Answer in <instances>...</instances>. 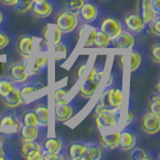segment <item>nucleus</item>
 I'll return each mask as SVG.
<instances>
[{"label":"nucleus","mask_w":160,"mask_h":160,"mask_svg":"<svg viewBox=\"0 0 160 160\" xmlns=\"http://www.w3.org/2000/svg\"><path fill=\"white\" fill-rule=\"evenodd\" d=\"M96 115L97 127H112L117 125L121 118V107L119 108H105L97 103L94 109Z\"/></svg>","instance_id":"f257e3e1"},{"label":"nucleus","mask_w":160,"mask_h":160,"mask_svg":"<svg viewBox=\"0 0 160 160\" xmlns=\"http://www.w3.org/2000/svg\"><path fill=\"white\" fill-rule=\"evenodd\" d=\"M123 92L121 87H106L99 98L98 103L105 108H119L122 106Z\"/></svg>","instance_id":"f03ea898"},{"label":"nucleus","mask_w":160,"mask_h":160,"mask_svg":"<svg viewBox=\"0 0 160 160\" xmlns=\"http://www.w3.org/2000/svg\"><path fill=\"white\" fill-rule=\"evenodd\" d=\"M78 25V16L76 13H73L68 10H63L58 14L56 18V26L62 34H68L73 32Z\"/></svg>","instance_id":"7ed1b4c3"},{"label":"nucleus","mask_w":160,"mask_h":160,"mask_svg":"<svg viewBox=\"0 0 160 160\" xmlns=\"http://www.w3.org/2000/svg\"><path fill=\"white\" fill-rule=\"evenodd\" d=\"M100 31L107 35L110 40L114 39L117 35L122 31V24L116 17L107 16L100 23Z\"/></svg>","instance_id":"20e7f679"},{"label":"nucleus","mask_w":160,"mask_h":160,"mask_svg":"<svg viewBox=\"0 0 160 160\" xmlns=\"http://www.w3.org/2000/svg\"><path fill=\"white\" fill-rule=\"evenodd\" d=\"M141 130L147 135L157 134L160 130V116L151 112L145 113L140 121Z\"/></svg>","instance_id":"39448f33"},{"label":"nucleus","mask_w":160,"mask_h":160,"mask_svg":"<svg viewBox=\"0 0 160 160\" xmlns=\"http://www.w3.org/2000/svg\"><path fill=\"white\" fill-rule=\"evenodd\" d=\"M27 64L26 62H17L13 63L9 66L8 76L11 78L16 84L26 82L29 77V73L27 72Z\"/></svg>","instance_id":"423d86ee"},{"label":"nucleus","mask_w":160,"mask_h":160,"mask_svg":"<svg viewBox=\"0 0 160 160\" xmlns=\"http://www.w3.org/2000/svg\"><path fill=\"white\" fill-rule=\"evenodd\" d=\"M123 21L128 31L134 34H139L140 32H142L145 27V23L140 14L135 11L125 14Z\"/></svg>","instance_id":"0eeeda50"},{"label":"nucleus","mask_w":160,"mask_h":160,"mask_svg":"<svg viewBox=\"0 0 160 160\" xmlns=\"http://www.w3.org/2000/svg\"><path fill=\"white\" fill-rule=\"evenodd\" d=\"M79 16L85 23H91L98 16V7L91 0H84V3L79 10Z\"/></svg>","instance_id":"6e6552de"},{"label":"nucleus","mask_w":160,"mask_h":160,"mask_svg":"<svg viewBox=\"0 0 160 160\" xmlns=\"http://www.w3.org/2000/svg\"><path fill=\"white\" fill-rule=\"evenodd\" d=\"M34 37L31 35H22L16 42V50L19 55L24 59H28L32 52Z\"/></svg>","instance_id":"1a4fd4ad"},{"label":"nucleus","mask_w":160,"mask_h":160,"mask_svg":"<svg viewBox=\"0 0 160 160\" xmlns=\"http://www.w3.org/2000/svg\"><path fill=\"white\" fill-rule=\"evenodd\" d=\"M73 107L67 101H63L55 104L54 108V117L58 122H66L72 117Z\"/></svg>","instance_id":"9d476101"},{"label":"nucleus","mask_w":160,"mask_h":160,"mask_svg":"<svg viewBox=\"0 0 160 160\" xmlns=\"http://www.w3.org/2000/svg\"><path fill=\"white\" fill-rule=\"evenodd\" d=\"M53 11L52 3L49 0H43V1L34 2L31 7V12L34 17L39 19L47 18L51 15Z\"/></svg>","instance_id":"9b49d317"},{"label":"nucleus","mask_w":160,"mask_h":160,"mask_svg":"<svg viewBox=\"0 0 160 160\" xmlns=\"http://www.w3.org/2000/svg\"><path fill=\"white\" fill-rule=\"evenodd\" d=\"M112 43L113 46L117 49H131L135 44V39L129 31H123L122 30L116 37L112 39Z\"/></svg>","instance_id":"f8f14e48"},{"label":"nucleus","mask_w":160,"mask_h":160,"mask_svg":"<svg viewBox=\"0 0 160 160\" xmlns=\"http://www.w3.org/2000/svg\"><path fill=\"white\" fill-rule=\"evenodd\" d=\"M135 145H136V136L131 130L124 129L123 131L120 132L118 147H120L122 151H130L135 147Z\"/></svg>","instance_id":"ddd939ff"},{"label":"nucleus","mask_w":160,"mask_h":160,"mask_svg":"<svg viewBox=\"0 0 160 160\" xmlns=\"http://www.w3.org/2000/svg\"><path fill=\"white\" fill-rule=\"evenodd\" d=\"M4 104L9 108H17L23 103V96L21 93V85L18 84L11 92L5 97H2Z\"/></svg>","instance_id":"4468645a"},{"label":"nucleus","mask_w":160,"mask_h":160,"mask_svg":"<svg viewBox=\"0 0 160 160\" xmlns=\"http://www.w3.org/2000/svg\"><path fill=\"white\" fill-rule=\"evenodd\" d=\"M87 150V141H75L69 145L68 155L72 160H83Z\"/></svg>","instance_id":"2eb2a0df"},{"label":"nucleus","mask_w":160,"mask_h":160,"mask_svg":"<svg viewBox=\"0 0 160 160\" xmlns=\"http://www.w3.org/2000/svg\"><path fill=\"white\" fill-rule=\"evenodd\" d=\"M63 148L62 140L58 137H49L45 139V141L41 144L42 153H61V150Z\"/></svg>","instance_id":"dca6fc26"},{"label":"nucleus","mask_w":160,"mask_h":160,"mask_svg":"<svg viewBox=\"0 0 160 160\" xmlns=\"http://www.w3.org/2000/svg\"><path fill=\"white\" fill-rule=\"evenodd\" d=\"M139 14H140V16H141V18L143 19L145 25H149L155 19V17L157 16L152 8L151 1H150V0H140Z\"/></svg>","instance_id":"f3484780"},{"label":"nucleus","mask_w":160,"mask_h":160,"mask_svg":"<svg viewBox=\"0 0 160 160\" xmlns=\"http://www.w3.org/2000/svg\"><path fill=\"white\" fill-rule=\"evenodd\" d=\"M35 115L37 117L38 127L39 128H46L49 124V107L46 103L38 104L34 109Z\"/></svg>","instance_id":"a211bd4d"},{"label":"nucleus","mask_w":160,"mask_h":160,"mask_svg":"<svg viewBox=\"0 0 160 160\" xmlns=\"http://www.w3.org/2000/svg\"><path fill=\"white\" fill-rule=\"evenodd\" d=\"M100 81L98 80H85L81 87L79 88V95L82 98L89 99L91 98L96 92V90L99 86Z\"/></svg>","instance_id":"6ab92c4d"},{"label":"nucleus","mask_w":160,"mask_h":160,"mask_svg":"<svg viewBox=\"0 0 160 160\" xmlns=\"http://www.w3.org/2000/svg\"><path fill=\"white\" fill-rule=\"evenodd\" d=\"M103 149L95 142H87V150L83 160H99L102 158Z\"/></svg>","instance_id":"aec40b11"},{"label":"nucleus","mask_w":160,"mask_h":160,"mask_svg":"<svg viewBox=\"0 0 160 160\" xmlns=\"http://www.w3.org/2000/svg\"><path fill=\"white\" fill-rule=\"evenodd\" d=\"M40 129L38 126H28V125H22L20 128V138L22 141H32L36 140L39 136Z\"/></svg>","instance_id":"412c9836"},{"label":"nucleus","mask_w":160,"mask_h":160,"mask_svg":"<svg viewBox=\"0 0 160 160\" xmlns=\"http://www.w3.org/2000/svg\"><path fill=\"white\" fill-rule=\"evenodd\" d=\"M119 138H120V132L102 134V136H101L103 146L106 147L109 150H114L118 147Z\"/></svg>","instance_id":"4be33fe9"},{"label":"nucleus","mask_w":160,"mask_h":160,"mask_svg":"<svg viewBox=\"0 0 160 160\" xmlns=\"http://www.w3.org/2000/svg\"><path fill=\"white\" fill-rule=\"evenodd\" d=\"M17 85L18 84L15 83L8 75L7 76H3L0 79V96L5 97L6 95H8L11 92Z\"/></svg>","instance_id":"5701e85b"},{"label":"nucleus","mask_w":160,"mask_h":160,"mask_svg":"<svg viewBox=\"0 0 160 160\" xmlns=\"http://www.w3.org/2000/svg\"><path fill=\"white\" fill-rule=\"evenodd\" d=\"M41 149V144H40L36 140H32V141H23L20 147V153L22 156L25 158L29 155L30 153H32L36 150Z\"/></svg>","instance_id":"b1692460"},{"label":"nucleus","mask_w":160,"mask_h":160,"mask_svg":"<svg viewBox=\"0 0 160 160\" xmlns=\"http://www.w3.org/2000/svg\"><path fill=\"white\" fill-rule=\"evenodd\" d=\"M48 57L47 56H37L34 60V64H33V68L31 74L32 75H36L40 72H43L47 69L48 66Z\"/></svg>","instance_id":"393cba45"},{"label":"nucleus","mask_w":160,"mask_h":160,"mask_svg":"<svg viewBox=\"0 0 160 160\" xmlns=\"http://www.w3.org/2000/svg\"><path fill=\"white\" fill-rule=\"evenodd\" d=\"M21 122L23 125H28V126H38L37 117H36V115H35L34 110L32 109L27 110V111L23 114Z\"/></svg>","instance_id":"a878e982"},{"label":"nucleus","mask_w":160,"mask_h":160,"mask_svg":"<svg viewBox=\"0 0 160 160\" xmlns=\"http://www.w3.org/2000/svg\"><path fill=\"white\" fill-rule=\"evenodd\" d=\"M110 41H111V40L108 38L107 35H105L103 32L100 31V30H97L96 37H95V40H94V46H96L99 49L106 48L109 45Z\"/></svg>","instance_id":"bb28decb"},{"label":"nucleus","mask_w":160,"mask_h":160,"mask_svg":"<svg viewBox=\"0 0 160 160\" xmlns=\"http://www.w3.org/2000/svg\"><path fill=\"white\" fill-rule=\"evenodd\" d=\"M142 62V56L139 51L137 50H133L131 52V57H130V71L132 73L135 72L139 68L140 64Z\"/></svg>","instance_id":"cd10ccee"},{"label":"nucleus","mask_w":160,"mask_h":160,"mask_svg":"<svg viewBox=\"0 0 160 160\" xmlns=\"http://www.w3.org/2000/svg\"><path fill=\"white\" fill-rule=\"evenodd\" d=\"M33 0H17V4L14 6V9L19 13H26L31 10Z\"/></svg>","instance_id":"c85d7f7f"},{"label":"nucleus","mask_w":160,"mask_h":160,"mask_svg":"<svg viewBox=\"0 0 160 160\" xmlns=\"http://www.w3.org/2000/svg\"><path fill=\"white\" fill-rule=\"evenodd\" d=\"M84 3V0H65V6L66 10L73 13H79V10Z\"/></svg>","instance_id":"c756f323"},{"label":"nucleus","mask_w":160,"mask_h":160,"mask_svg":"<svg viewBox=\"0 0 160 160\" xmlns=\"http://www.w3.org/2000/svg\"><path fill=\"white\" fill-rule=\"evenodd\" d=\"M43 88V85L40 83H31V84H26L24 86H21V93L23 98L26 96V95L31 94L37 90H40Z\"/></svg>","instance_id":"7c9ffc66"},{"label":"nucleus","mask_w":160,"mask_h":160,"mask_svg":"<svg viewBox=\"0 0 160 160\" xmlns=\"http://www.w3.org/2000/svg\"><path fill=\"white\" fill-rule=\"evenodd\" d=\"M0 125L1 126H18L19 121L13 114H6L0 119Z\"/></svg>","instance_id":"2f4dec72"},{"label":"nucleus","mask_w":160,"mask_h":160,"mask_svg":"<svg viewBox=\"0 0 160 160\" xmlns=\"http://www.w3.org/2000/svg\"><path fill=\"white\" fill-rule=\"evenodd\" d=\"M130 158L132 160H146V159H151V157L147 156V152L142 148H135L131 152Z\"/></svg>","instance_id":"473e14b6"},{"label":"nucleus","mask_w":160,"mask_h":160,"mask_svg":"<svg viewBox=\"0 0 160 160\" xmlns=\"http://www.w3.org/2000/svg\"><path fill=\"white\" fill-rule=\"evenodd\" d=\"M66 94H67V90L66 89H63V88L57 89L56 91L54 92V96H53L54 104L66 101V100H65V96H66Z\"/></svg>","instance_id":"72a5a7b5"},{"label":"nucleus","mask_w":160,"mask_h":160,"mask_svg":"<svg viewBox=\"0 0 160 160\" xmlns=\"http://www.w3.org/2000/svg\"><path fill=\"white\" fill-rule=\"evenodd\" d=\"M150 26V30L151 32L155 35V36L159 37L160 36V18L159 16H156L153 21L149 24Z\"/></svg>","instance_id":"f704fd0d"},{"label":"nucleus","mask_w":160,"mask_h":160,"mask_svg":"<svg viewBox=\"0 0 160 160\" xmlns=\"http://www.w3.org/2000/svg\"><path fill=\"white\" fill-rule=\"evenodd\" d=\"M151 58H152V61L155 62L156 64L160 63V44L159 43H156L152 46Z\"/></svg>","instance_id":"c9c22d12"},{"label":"nucleus","mask_w":160,"mask_h":160,"mask_svg":"<svg viewBox=\"0 0 160 160\" xmlns=\"http://www.w3.org/2000/svg\"><path fill=\"white\" fill-rule=\"evenodd\" d=\"M96 33H97V29L93 28L90 32L89 36L87 37V39L85 40V44H84V48H91L92 46H94V40L95 37H96Z\"/></svg>","instance_id":"e433bc0d"},{"label":"nucleus","mask_w":160,"mask_h":160,"mask_svg":"<svg viewBox=\"0 0 160 160\" xmlns=\"http://www.w3.org/2000/svg\"><path fill=\"white\" fill-rule=\"evenodd\" d=\"M160 100H155V101H150L149 104V112H151L155 115L160 116Z\"/></svg>","instance_id":"4c0bfd02"},{"label":"nucleus","mask_w":160,"mask_h":160,"mask_svg":"<svg viewBox=\"0 0 160 160\" xmlns=\"http://www.w3.org/2000/svg\"><path fill=\"white\" fill-rule=\"evenodd\" d=\"M52 33H53V44H57L59 42H61L62 33L56 26L53 27V32Z\"/></svg>","instance_id":"58836bf2"},{"label":"nucleus","mask_w":160,"mask_h":160,"mask_svg":"<svg viewBox=\"0 0 160 160\" xmlns=\"http://www.w3.org/2000/svg\"><path fill=\"white\" fill-rule=\"evenodd\" d=\"M43 160H61L63 159V156L60 153L55 154V153H45L42 155Z\"/></svg>","instance_id":"ea45409f"},{"label":"nucleus","mask_w":160,"mask_h":160,"mask_svg":"<svg viewBox=\"0 0 160 160\" xmlns=\"http://www.w3.org/2000/svg\"><path fill=\"white\" fill-rule=\"evenodd\" d=\"M42 155H43L42 150L40 149V150H36V151L30 153L25 158L28 159V160H41L42 159Z\"/></svg>","instance_id":"a19ab883"},{"label":"nucleus","mask_w":160,"mask_h":160,"mask_svg":"<svg viewBox=\"0 0 160 160\" xmlns=\"http://www.w3.org/2000/svg\"><path fill=\"white\" fill-rule=\"evenodd\" d=\"M9 44V37L4 32L0 31V50L4 49Z\"/></svg>","instance_id":"79ce46f5"},{"label":"nucleus","mask_w":160,"mask_h":160,"mask_svg":"<svg viewBox=\"0 0 160 160\" xmlns=\"http://www.w3.org/2000/svg\"><path fill=\"white\" fill-rule=\"evenodd\" d=\"M151 1V5H152V8L154 10L155 14L159 16L160 14V0H150Z\"/></svg>","instance_id":"37998d69"},{"label":"nucleus","mask_w":160,"mask_h":160,"mask_svg":"<svg viewBox=\"0 0 160 160\" xmlns=\"http://www.w3.org/2000/svg\"><path fill=\"white\" fill-rule=\"evenodd\" d=\"M66 46L63 44V43H61V42H59V43H57V44H54V51L55 52H57V53H59V52H66Z\"/></svg>","instance_id":"c03bdc74"},{"label":"nucleus","mask_w":160,"mask_h":160,"mask_svg":"<svg viewBox=\"0 0 160 160\" xmlns=\"http://www.w3.org/2000/svg\"><path fill=\"white\" fill-rule=\"evenodd\" d=\"M0 2L4 5H6V6L14 7L15 5L17 4V0H0Z\"/></svg>","instance_id":"a18cd8bd"},{"label":"nucleus","mask_w":160,"mask_h":160,"mask_svg":"<svg viewBox=\"0 0 160 160\" xmlns=\"http://www.w3.org/2000/svg\"><path fill=\"white\" fill-rule=\"evenodd\" d=\"M134 119V116H133V113L131 111H128L126 113V117H125V124L126 125H129L130 123H131L133 121Z\"/></svg>","instance_id":"49530a36"},{"label":"nucleus","mask_w":160,"mask_h":160,"mask_svg":"<svg viewBox=\"0 0 160 160\" xmlns=\"http://www.w3.org/2000/svg\"><path fill=\"white\" fill-rule=\"evenodd\" d=\"M43 37H44V40L46 42L49 41V28H48V26H46L43 29Z\"/></svg>","instance_id":"de8ad7c7"},{"label":"nucleus","mask_w":160,"mask_h":160,"mask_svg":"<svg viewBox=\"0 0 160 160\" xmlns=\"http://www.w3.org/2000/svg\"><path fill=\"white\" fill-rule=\"evenodd\" d=\"M85 67H86V64H83L81 67H80L79 69H78V72H77V77L79 78L80 76H81V75L83 74V71H84V69H85Z\"/></svg>","instance_id":"09e8293b"},{"label":"nucleus","mask_w":160,"mask_h":160,"mask_svg":"<svg viewBox=\"0 0 160 160\" xmlns=\"http://www.w3.org/2000/svg\"><path fill=\"white\" fill-rule=\"evenodd\" d=\"M6 158H7V156L5 155V151L3 150V148H0V160H4Z\"/></svg>","instance_id":"8fccbe9b"},{"label":"nucleus","mask_w":160,"mask_h":160,"mask_svg":"<svg viewBox=\"0 0 160 160\" xmlns=\"http://www.w3.org/2000/svg\"><path fill=\"white\" fill-rule=\"evenodd\" d=\"M155 100H160L158 93L153 94V95H151V97H150V101H155Z\"/></svg>","instance_id":"3c124183"},{"label":"nucleus","mask_w":160,"mask_h":160,"mask_svg":"<svg viewBox=\"0 0 160 160\" xmlns=\"http://www.w3.org/2000/svg\"><path fill=\"white\" fill-rule=\"evenodd\" d=\"M3 146H4V140L2 136H0V148H3Z\"/></svg>","instance_id":"603ef678"},{"label":"nucleus","mask_w":160,"mask_h":160,"mask_svg":"<svg viewBox=\"0 0 160 160\" xmlns=\"http://www.w3.org/2000/svg\"><path fill=\"white\" fill-rule=\"evenodd\" d=\"M2 21H3V13L1 12V10H0V24L2 23Z\"/></svg>","instance_id":"864d4df0"},{"label":"nucleus","mask_w":160,"mask_h":160,"mask_svg":"<svg viewBox=\"0 0 160 160\" xmlns=\"http://www.w3.org/2000/svg\"><path fill=\"white\" fill-rule=\"evenodd\" d=\"M156 93H158L159 94V82H157V84H156Z\"/></svg>","instance_id":"5fc2aeb1"},{"label":"nucleus","mask_w":160,"mask_h":160,"mask_svg":"<svg viewBox=\"0 0 160 160\" xmlns=\"http://www.w3.org/2000/svg\"><path fill=\"white\" fill-rule=\"evenodd\" d=\"M34 2H39V1H43V0H33Z\"/></svg>","instance_id":"6e6d98bb"}]
</instances>
